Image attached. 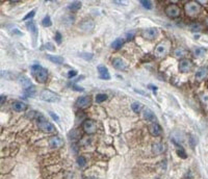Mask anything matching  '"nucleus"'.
<instances>
[{"mask_svg":"<svg viewBox=\"0 0 208 179\" xmlns=\"http://www.w3.org/2000/svg\"><path fill=\"white\" fill-rule=\"evenodd\" d=\"M42 24H43V26H45V27H49V26H51V25H52V22H51V19H50V17H49V16H46V17L43 19Z\"/></svg>","mask_w":208,"mask_h":179,"instance_id":"obj_31","label":"nucleus"},{"mask_svg":"<svg viewBox=\"0 0 208 179\" xmlns=\"http://www.w3.org/2000/svg\"><path fill=\"white\" fill-rule=\"evenodd\" d=\"M20 81H21V83H22V85L24 87V89H27V87H31V81L29 80L27 77H25V76H23L22 78L20 79Z\"/></svg>","mask_w":208,"mask_h":179,"instance_id":"obj_27","label":"nucleus"},{"mask_svg":"<svg viewBox=\"0 0 208 179\" xmlns=\"http://www.w3.org/2000/svg\"><path fill=\"white\" fill-rule=\"evenodd\" d=\"M81 57H83L84 59H91L93 57V54L92 53H80L79 54Z\"/></svg>","mask_w":208,"mask_h":179,"instance_id":"obj_37","label":"nucleus"},{"mask_svg":"<svg viewBox=\"0 0 208 179\" xmlns=\"http://www.w3.org/2000/svg\"><path fill=\"white\" fill-rule=\"evenodd\" d=\"M26 26H27V28L29 29V31H30L31 34H32V35H34V37H37V35H38V29H37V25H35V22H34V21H29V22H27V23H26Z\"/></svg>","mask_w":208,"mask_h":179,"instance_id":"obj_19","label":"nucleus"},{"mask_svg":"<svg viewBox=\"0 0 208 179\" xmlns=\"http://www.w3.org/2000/svg\"><path fill=\"white\" fill-rule=\"evenodd\" d=\"M106 99H107V95H105V94H98L97 96H96V102H97V103L104 102Z\"/></svg>","mask_w":208,"mask_h":179,"instance_id":"obj_29","label":"nucleus"},{"mask_svg":"<svg viewBox=\"0 0 208 179\" xmlns=\"http://www.w3.org/2000/svg\"><path fill=\"white\" fill-rule=\"evenodd\" d=\"M131 108H132V111L134 112H138L142 108V104L139 102H133L131 104Z\"/></svg>","mask_w":208,"mask_h":179,"instance_id":"obj_30","label":"nucleus"},{"mask_svg":"<svg viewBox=\"0 0 208 179\" xmlns=\"http://www.w3.org/2000/svg\"><path fill=\"white\" fill-rule=\"evenodd\" d=\"M158 35V30L156 28H148L143 31V38L147 40H153Z\"/></svg>","mask_w":208,"mask_h":179,"instance_id":"obj_12","label":"nucleus"},{"mask_svg":"<svg viewBox=\"0 0 208 179\" xmlns=\"http://www.w3.org/2000/svg\"><path fill=\"white\" fill-rule=\"evenodd\" d=\"M133 38V32H130V34H127V39L128 40H131Z\"/></svg>","mask_w":208,"mask_h":179,"instance_id":"obj_44","label":"nucleus"},{"mask_svg":"<svg viewBox=\"0 0 208 179\" xmlns=\"http://www.w3.org/2000/svg\"><path fill=\"white\" fill-rule=\"evenodd\" d=\"M82 128L83 130L89 134H93L95 133L96 130H97V125H96V122L93 120H86L82 124Z\"/></svg>","mask_w":208,"mask_h":179,"instance_id":"obj_7","label":"nucleus"},{"mask_svg":"<svg viewBox=\"0 0 208 179\" xmlns=\"http://www.w3.org/2000/svg\"><path fill=\"white\" fill-rule=\"evenodd\" d=\"M186 54H187V51L185 50L184 48H182V47H179V48L175 49V51H174V55L176 57H179V59H181V57H183L184 55H186Z\"/></svg>","mask_w":208,"mask_h":179,"instance_id":"obj_23","label":"nucleus"},{"mask_svg":"<svg viewBox=\"0 0 208 179\" xmlns=\"http://www.w3.org/2000/svg\"><path fill=\"white\" fill-rule=\"evenodd\" d=\"M45 46H46V48L49 49V50H52V51L54 50V47H52V44H51V43H47Z\"/></svg>","mask_w":208,"mask_h":179,"instance_id":"obj_41","label":"nucleus"},{"mask_svg":"<svg viewBox=\"0 0 208 179\" xmlns=\"http://www.w3.org/2000/svg\"><path fill=\"white\" fill-rule=\"evenodd\" d=\"M54 39H55V41H56L57 44H61L62 43V35L59 34L58 31H57L56 34H55V38H54Z\"/></svg>","mask_w":208,"mask_h":179,"instance_id":"obj_38","label":"nucleus"},{"mask_svg":"<svg viewBox=\"0 0 208 179\" xmlns=\"http://www.w3.org/2000/svg\"><path fill=\"white\" fill-rule=\"evenodd\" d=\"M170 47H171V42L169 40H163L156 46L154 54L157 57H163L169 52Z\"/></svg>","mask_w":208,"mask_h":179,"instance_id":"obj_4","label":"nucleus"},{"mask_svg":"<svg viewBox=\"0 0 208 179\" xmlns=\"http://www.w3.org/2000/svg\"><path fill=\"white\" fill-rule=\"evenodd\" d=\"M124 44V40L123 39H116L113 43H111V47L114 49H120Z\"/></svg>","mask_w":208,"mask_h":179,"instance_id":"obj_25","label":"nucleus"},{"mask_svg":"<svg viewBox=\"0 0 208 179\" xmlns=\"http://www.w3.org/2000/svg\"><path fill=\"white\" fill-rule=\"evenodd\" d=\"M86 158H84L83 156H79V157L77 158V164H78L79 167L86 166Z\"/></svg>","mask_w":208,"mask_h":179,"instance_id":"obj_34","label":"nucleus"},{"mask_svg":"<svg viewBox=\"0 0 208 179\" xmlns=\"http://www.w3.org/2000/svg\"><path fill=\"white\" fill-rule=\"evenodd\" d=\"M143 116H144V118L147 121H151V122H154V121H156V116L154 115V112H153L151 109H149V108H145L144 109V111H143Z\"/></svg>","mask_w":208,"mask_h":179,"instance_id":"obj_17","label":"nucleus"},{"mask_svg":"<svg viewBox=\"0 0 208 179\" xmlns=\"http://www.w3.org/2000/svg\"><path fill=\"white\" fill-rule=\"evenodd\" d=\"M81 6H82V3H81L80 1H73L69 4L68 7H69V10H72V12H77V10L81 9Z\"/></svg>","mask_w":208,"mask_h":179,"instance_id":"obj_21","label":"nucleus"},{"mask_svg":"<svg viewBox=\"0 0 208 179\" xmlns=\"http://www.w3.org/2000/svg\"><path fill=\"white\" fill-rule=\"evenodd\" d=\"M49 115H50L51 117H52V119H54V120L56 121V122H58V121H59L58 116H57L56 114H54V112H49Z\"/></svg>","mask_w":208,"mask_h":179,"instance_id":"obj_39","label":"nucleus"},{"mask_svg":"<svg viewBox=\"0 0 208 179\" xmlns=\"http://www.w3.org/2000/svg\"><path fill=\"white\" fill-rule=\"evenodd\" d=\"M113 65L118 70H125V69L127 68L126 63L122 59H120V57H116V59H113Z\"/></svg>","mask_w":208,"mask_h":179,"instance_id":"obj_14","label":"nucleus"},{"mask_svg":"<svg viewBox=\"0 0 208 179\" xmlns=\"http://www.w3.org/2000/svg\"><path fill=\"white\" fill-rule=\"evenodd\" d=\"M152 150H153V152H154V154H160L165 151V145L161 144V143L155 144V145H153Z\"/></svg>","mask_w":208,"mask_h":179,"instance_id":"obj_22","label":"nucleus"},{"mask_svg":"<svg viewBox=\"0 0 208 179\" xmlns=\"http://www.w3.org/2000/svg\"><path fill=\"white\" fill-rule=\"evenodd\" d=\"M206 21H207V22H206V23L208 24V18H207V20H206Z\"/></svg>","mask_w":208,"mask_h":179,"instance_id":"obj_46","label":"nucleus"},{"mask_svg":"<svg viewBox=\"0 0 208 179\" xmlns=\"http://www.w3.org/2000/svg\"><path fill=\"white\" fill-rule=\"evenodd\" d=\"M184 10L188 17H196L201 12V5L198 1H188L184 4Z\"/></svg>","mask_w":208,"mask_h":179,"instance_id":"obj_1","label":"nucleus"},{"mask_svg":"<svg viewBox=\"0 0 208 179\" xmlns=\"http://www.w3.org/2000/svg\"><path fill=\"white\" fill-rule=\"evenodd\" d=\"M190 30H193V31H199V30L202 29V26H201V24L198 23V22H193V23L190 25Z\"/></svg>","mask_w":208,"mask_h":179,"instance_id":"obj_28","label":"nucleus"},{"mask_svg":"<svg viewBox=\"0 0 208 179\" xmlns=\"http://www.w3.org/2000/svg\"><path fill=\"white\" fill-rule=\"evenodd\" d=\"M46 57H47V59L50 60L51 63H54V64L61 65L64 63V59H62V56H55V55H50V54H47Z\"/></svg>","mask_w":208,"mask_h":179,"instance_id":"obj_20","label":"nucleus"},{"mask_svg":"<svg viewBox=\"0 0 208 179\" xmlns=\"http://www.w3.org/2000/svg\"><path fill=\"white\" fill-rule=\"evenodd\" d=\"M48 143H49V146L52 148H61L62 146L64 145V140L61 139L59 136H55L50 137Z\"/></svg>","mask_w":208,"mask_h":179,"instance_id":"obj_10","label":"nucleus"},{"mask_svg":"<svg viewBox=\"0 0 208 179\" xmlns=\"http://www.w3.org/2000/svg\"><path fill=\"white\" fill-rule=\"evenodd\" d=\"M76 74H77V72H76L75 70H71V71H69V73H68V77H69V78H72V77L76 76Z\"/></svg>","mask_w":208,"mask_h":179,"instance_id":"obj_40","label":"nucleus"},{"mask_svg":"<svg viewBox=\"0 0 208 179\" xmlns=\"http://www.w3.org/2000/svg\"><path fill=\"white\" fill-rule=\"evenodd\" d=\"M204 54H205V49L200 48V47L195 48V49H194V51H193V55L195 57H202Z\"/></svg>","mask_w":208,"mask_h":179,"instance_id":"obj_26","label":"nucleus"},{"mask_svg":"<svg viewBox=\"0 0 208 179\" xmlns=\"http://www.w3.org/2000/svg\"><path fill=\"white\" fill-rule=\"evenodd\" d=\"M165 13L169 18L176 19L180 16V7L177 4H169L166 7Z\"/></svg>","mask_w":208,"mask_h":179,"instance_id":"obj_6","label":"nucleus"},{"mask_svg":"<svg viewBox=\"0 0 208 179\" xmlns=\"http://www.w3.org/2000/svg\"><path fill=\"white\" fill-rule=\"evenodd\" d=\"M32 73L34 74L35 79L37 81H39L40 83H44L47 80V77H48V73L46 69L42 68L39 65H35L32 67Z\"/></svg>","mask_w":208,"mask_h":179,"instance_id":"obj_3","label":"nucleus"},{"mask_svg":"<svg viewBox=\"0 0 208 179\" xmlns=\"http://www.w3.org/2000/svg\"><path fill=\"white\" fill-rule=\"evenodd\" d=\"M141 3L143 4V6L145 7V9H147V10H151V9H152V4H151V2H150V1H148V0H142V1H141Z\"/></svg>","mask_w":208,"mask_h":179,"instance_id":"obj_32","label":"nucleus"},{"mask_svg":"<svg viewBox=\"0 0 208 179\" xmlns=\"http://www.w3.org/2000/svg\"><path fill=\"white\" fill-rule=\"evenodd\" d=\"M148 87H149V89H151L152 91H157V87H155V85H153V84H149Z\"/></svg>","mask_w":208,"mask_h":179,"instance_id":"obj_42","label":"nucleus"},{"mask_svg":"<svg viewBox=\"0 0 208 179\" xmlns=\"http://www.w3.org/2000/svg\"><path fill=\"white\" fill-rule=\"evenodd\" d=\"M193 69V63L187 59H182L179 62V71L182 73H186Z\"/></svg>","mask_w":208,"mask_h":179,"instance_id":"obj_8","label":"nucleus"},{"mask_svg":"<svg viewBox=\"0 0 208 179\" xmlns=\"http://www.w3.org/2000/svg\"><path fill=\"white\" fill-rule=\"evenodd\" d=\"M41 99L46 101V102H58V101L61 100L58 95L49 90L42 91V93H41Z\"/></svg>","mask_w":208,"mask_h":179,"instance_id":"obj_5","label":"nucleus"},{"mask_svg":"<svg viewBox=\"0 0 208 179\" xmlns=\"http://www.w3.org/2000/svg\"><path fill=\"white\" fill-rule=\"evenodd\" d=\"M97 69H98V73H99V77L101 79H104V80H109V79H110V75H109V72L105 66L99 65Z\"/></svg>","mask_w":208,"mask_h":179,"instance_id":"obj_11","label":"nucleus"},{"mask_svg":"<svg viewBox=\"0 0 208 179\" xmlns=\"http://www.w3.org/2000/svg\"><path fill=\"white\" fill-rule=\"evenodd\" d=\"M35 94V87L34 85H31V87H27V89L24 90V95L26 97H34Z\"/></svg>","mask_w":208,"mask_h":179,"instance_id":"obj_24","label":"nucleus"},{"mask_svg":"<svg viewBox=\"0 0 208 179\" xmlns=\"http://www.w3.org/2000/svg\"><path fill=\"white\" fill-rule=\"evenodd\" d=\"M92 104V98L90 96H82L79 97L76 101V106L79 108H86V107L90 106Z\"/></svg>","mask_w":208,"mask_h":179,"instance_id":"obj_9","label":"nucleus"},{"mask_svg":"<svg viewBox=\"0 0 208 179\" xmlns=\"http://www.w3.org/2000/svg\"><path fill=\"white\" fill-rule=\"evenodd\" d=\"M37 124H38V127L43 131L53 132L54 130H55V127H54L53 124L48 122V121L44 118V116L39 114V112H38V115H37Z\"/></svg>","mask_w":208,"mask_h":179,"instance_id":"obj_2","label":"nucleus"},{"mask_svg":"<svg viewBox=\"0 0 208 179\" xmlns=\"http://www.w3.org/2000/svg\"><path fill=\"white\" fill-rule=\"evenodd\" d=\"M13 34H18L19 35H23V34H22V32H20V31H18V30H17V29H14V30H13Z\"/></svg>","mask_w":208,"mask_h":179,"instance_id":"obj_45","label":"nucleus"},{"mask_svg":"<svg viewBox=\"0 0 208 179\" xmlns=\"http://www.w3.org/2000/svg\"><path fill=\"white\" fill-rule=\"evenodd\" d=\"M5 99H6V97H5V96H4V95H1V101H0V103H1V105H2V104H3V103H4Z\"/></svg>","mask_w":208,"mask_h":179,"instance_id":"obj_43","label":"nucleus"},{"mask_svg":"<svg viewBox=\"0 0 208 179\" xmlns=\"http://www.w3.org/2000/svg\"><path fill=\"white\" fill-rule=\"evenodd\" d=\"M80 136V133L77 130H73L72 132H70V139H78Z\"/></svg>","mask_w":208,"mask_h":179,"instance_id":"obj_36","label":"nucleus"},{"mask_svg":"<svg viewBox=\"0 0 208 179\" xmlns=\"http://www.w3.org/2000/svg\"><path fill=\"white\" fill-rule=\"evenodd\" d=\"M34 15H35V10H30V12H29L28 14H27L25 17L23 18V20L25 21V20H28V19H31Z\"/></svg>","mask_w":208,"mask_h":179,"instance_id":"obj_35","label":"nucleus"},{"mask_svg":"<svg viewBox=\"0 0 208 179\" xmlns=\"http://www.w3.org/2000/svg\"><path fill=\"white\" fill-rule=\"evenodd\" d=\"M149 132L154 136H158L161 134V127L157 123H153L149 126Z\"/></svg>","mask_w":208,"mask_h":179,"instance_id":"obj_16","label":"nucleus"},{"mask_svg":"<svg viewBox=\"0 0 208 179\" xmlns=\"http://www.w3.org/2000/svg\"><path fill=\"white\" fill-rule=\"evenodd\" d=\"M80 28L84 30V31H87V30H92L94 28V22L91 21V20H86L83 21L82 23L80 24Z\"/></svg>","mask_w":208,"mask_h":179,"instance_id":"obj_18","label":"nucleus"},{"mask_svg":"<svg viewBox=\"0 0 208 179\" xmlns=\"http://www.w3.org/2000/svg\"><path fill=\"white\" fill-rule=\"evenodd\" d=\"M207 74H208V68L207 67H201V68H199L198 71L196 72L195 77H196L197 80L200 81V80H202V79H204L205 77L207 76Z\"/></svg>","mask_w":208,"mask_h":179,"instance_id":"obj_15","label":"nucleus"},{"mask_svg":"<svg viewBox=\"0 0 208 179\" xmlns=\"http://www.w3.org/2000/svg\"><path fill=\"white\" fill-rule=\"evenodd\" d=\"M177 154H178V156H180L181 158H186L187 157V155L185 154V151L183 150L181 147H179V149L177 150Z\"/></svg>","mask_w":208,"mask_h":179,"instance_id":"obj_33","label":"nucleus"},{"mask_svg":"<svg viewBox=\"0 0 208 179\" xmlns=\"http://www.w3.org/2000/svg\"><path fill=\"white\" fill-rule=\"evenodd\" d=\"M13 109L15 112H24L27 109V104H25L24 102H21V101H14L13 104Z\"/></svg>","mask_w":208,"mask_h":179,"instance_id":"obj_13","label":"nucleus"}]
</instances>
